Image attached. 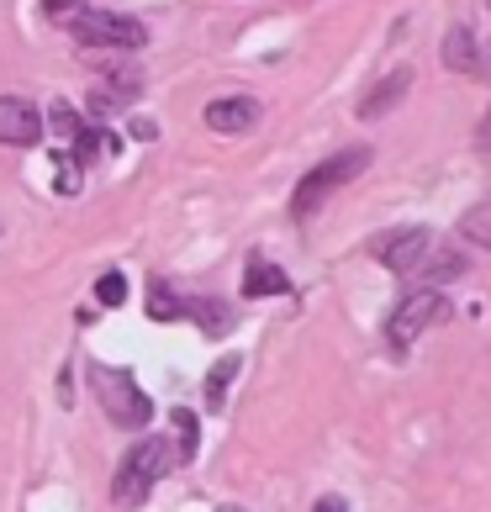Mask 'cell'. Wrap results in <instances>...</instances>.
<instances>
[{"label":"cell","instance_id":"6da1fadb","mask_svg":"<svg viewBox=\"0 0 491 512\" xmlns=\"http://www.w3.org/2000/svg\"><path fill=\"white\" fill-rule=\"evenodd\" d=\"M175 449H169V439H143L138 449L122 454L117 476H111V502L117 507H143L148 491H154V481L164 476V470H175Z\"/></svg>","mask_w":491,"mask_h":512},{"label":"cell","instance_id":"7a4b0ae2","mask_svg":"<svg viewBox=\"0 0 491 512\" xmlns=\"http://www.w3.org/2000/svg\"><path fill=\"white\" fill-rule=\"evenodd\" d=\"M370 159H375L370 148H344V154H333V159H323L317 169H307V175L296 180V191H291V217H312L317 206H323L338 185H349Z\"/></svg>","mask_w":491,"mask_h":512},{"label":"cell","instance_id":"3957f363","mask_svg":"<svg viewBox=\"0 0 491 512\" xmlns=\"http://www.w3.org/2000/svg\"><path fill=\"white\" fill-rule=\"evenodd\" d=\"M90 386H96L101 396V412L111 417L117 428H148V417H154V407H148V396L132 386L127 370H111V365H90Z\"/></svg>","mask_w":491,"mask_h":512},{"label":"cell","instance_id":"277c9868","mask_svg":"<svg viewBox=\"0 0 491 512\" xmlns=\"http://www.w3.org/2000/svg\"><path fill=\"white\" fill-rule=\"evenodd\" d=\"M69 27L85 48H106V53H138L148 43V27L132 22V16H117V11H90L85 6Z\"/></svg>","mask_w":491,"mask_h":512},{"label":"cell","instance_id":"5b68a950","mask_svg":"<svg viewBox=\"0 0 491 512\" xmlns=\"http://www.w3.org/2000/svg\"><path fill=\"white\" fill-rule=\"evenodd\" d=\"M444 317H449V296L439 286H423V291L402 296V307H396L391 322H386V338H391L396 349H407L412 338H423L428 328H439Z\"/></svg>","mask_w":491,"mask_h":512},{"label":"cell","instance_id":"8992f818","mask_svg":"<svg viewBox=\"0 0 491 512\" xmlns=\"http://www.w3.org/2000/svg\"><path fill=\"white\" fill-rule=\"evenodd\" d=\"M433 249V233L428 227H391V233H381L370 243V254L386 264V270H396V275H412L423 264V254Z\"/></svg>","mask_w":491,"mask_h":512},{"label":"cell","instance_id":"52a82bcc","mask_svg":"<svg viewBox=\"0 0 491 512\" xmlns=\"http://www.w3.org/2000/svg\"><path fill=\"white\" fill-rule=\"evenodd\" d=\"M0 143H11V148L43 143V117H37L32 101H22V96H0Z\"/></svg>","mask_w":491,"mask_h":512},{"label":"cell","instance_id":"ba28073f","mask_svg":"<svg viewBox=\"0 0 491 512\" xmlns=\"http://www.w3.org/2000/svg\"><path fill=\"white\" fill-rule=\"evenodd\" d=\"M206 127L222 132V138H238V132H254L259 127V101L254 96H228V101H212L201 111Z\"/></svg>","mask_w":491,"mask_h":512},{"label":"cell","instance_id":"9c48e42d","mask_svg":"<svg viewBox=\"0 0 491 512\" xmlns=\"http://www.w3.org/2000/svg\"><path fill=\"white\" fill-rule=\"evenodd\" d=\"M407 90H412V69H391L386 80H381V85H375L370 96L360 101V117H365V122L386 117V111H396V106L407 101Z\"/></svg>","mask_w":491,"mask_h":512},{"label":"cell","instance_id":"30bf717a","mask_svg":"<svg viewBox=\"0 0 491 512\" xmlns=\"http://www.w3.org/2000/svg\"><path fill=\"white\" fill-rule=\"evenodd\" d=\"M286 291H291V275L280 270L275 259L254 254V259H249V270H243V296L259 301V296H286Z\"/></svg>","mask_w":491,"mask_h":512},{"label":"cell","instance_id":"8fae6325","mask_svg":"<svg viewBox=\"0 0 491 512\" xmlns=\"http://www.w3.org/2000/svg\"><path fill=\"white\" fill-rule=\"evenodd\" d=\"M465 254L460 249H439V243H433V249L423 254V264L412 275H423V286H444V280H455V275H465Z\"/></svg>","mask_w":491,"mask_h":512},{"label":"cell","instance_id":"7c38bea8","mask_svg":"<svg viewBox=\"0 0 491 512\" xmlns=\"http://www.w3.org/2000/svg\"><path fill=\"white\" fill-rule=\"evenodd\" d=\"M476 53H481V37L476 32H470V27H449V37H444V69L476 74Z\"/></svg>","mask_w":491,"mask_h":512},{"label":"cell","instance_id":"4fadbf2b","mask_svg":"<svg viewBox=\"0 0 491 512\" xmlns=\"http://www.w3.org/2000/svg\"><path fill=\"white\" fill-rule=\"evenodd\" d=\"M238 370H243V359H238V354H222L217 370L206 375V407H212V412L228 407V391H233V375H238Z\"/></svg>","mask_w":491,"mask_h":512},{"label":"cell","instance_id":"5bb4252c","mask_svg":"<svg viewBox=\"0 0 491 512\" xmlns=\"http://www.w3.org/2000/svg\"><path fill=\"white\" fill-rule=\"evenodd\" d=\"M148 317L154 322H180V317H191V296H180V291H169L164 280H154V291H148Z\"/></svg>","mask_w":491,"mask_h":512},{"label":"cell","instance_id":"9a60e30c","mask_svg":"<svg viewBox=\"0 0 491 512\" xmlns=\"http://www.w3.org/2000/svg\"><path fill=\"white\" fill-rule=\"evenodd\" d=\"M460 238L476 243V249H491V196H481V201L460 217Z\"/></svg>","mask_w":491,"mask_h":512},{"label":"cell","instance_id":"2e32d148","mask_svg":"<svg viewBox=\"0 0 491 512\" xmlns=\"http://www.w3.org/2000/svg\"><path fill=\"white\" fill-rule=\"evenodd\" d=\"M191 317L201 322L206 333H228L233 328V312L222 307V301H212V296H191Z\"/></svg>","mask_w":491,"mask_h":512},{"label":"cell","instance_id":"e0dca14e","mask_svg":"<svg viewBox=\"0 0 491 512\" xmlns=\"http://www.w3.org/2000/svg\"><path fill=\"white\" fill-rule=\"evenodd\" d=\"M96 301H101V307H122V301H127V275L122 270H106L96 280Z\"/></svg>","mask_w":491,"mask_h":512},{"label":"cell","instance_id":"ac0fdd59","mask_svg":"<svg viewBox=\"0 0 491 512\" xmlns=\"http://www.w3.org/2000/svg\"><path fill=\"white\" fill-rule=\"evenodd\" d=\"M175 433H180V460H191L196 454V433H201V423H196V412H175Z\"/></svg>","mask_w":491,"mask_h":512},{"label":"cell","instance_id":"d6986e66","mask_svg":"<svg viewBox=\"0 0 491 512\" xmlns=\"http://www.w3.org/2000/svg\"><path fill=\"white\" fill-rule=\"evenodd\" d=\"M85 11V0H43V16L48 22H74Z\"/></svg>","mask_w":491,"mask_h":512},{"label":"cell","instance_id":"ffe728a7","mask_svg":"<svg viewBox=\"0 0 491 512\" xmlns=\"http://www.w3.org/2000/svg\"><path fill=\"white\" fill-rule=\"evenodd\" d=\"M53 127H59V132H64V138H80V132H85V122H80V117H74V106H64V101H59V106H53Z\"/></svg>","mask_w":491,"mask_h":512},{"label":"cell","instance_id":"44dd1931","mask_svg":"<svg viewBox=\"0 0 491 512\" xmlns=\"http://www.w3.org/2000/svg\"><path fill=\"white\" fill-rule=\"evenodd\" d=\"M476 74L491 80V37H481V53H476Z\"/></svg>","mask_w":491,"mask_h":512},{"label":"cell","instance_id":"7402d4cb","mask_svg":"<svg viewBox=\"0 0 491 512\" xmlns=\"http://www.w3.org/2000/svg\"><path fill=\"white\" fill-rule=\"evenodd\" d=\"M476 148H481V154H491V111H486L481 127H476Z\"/></svg>","mask_w":491,"mask_h":512},{"label":"cell","instance_id":"603a6c76","mask_svg":"<svg viewBox=\"0 0 491 512\" xmlns=\"http://www.w3.org/2000/svg\"><path fill=\"white\" fill-rule=\"evenodd\" d=\"M312 512H344V502H338V497H323V502H317Z\"/></svg>","mask_w":491,"mask_h":512},{"label":"cell","instance_id":"cb8c5ba5","mask_svg":"<svg viewBox=\"0 0 491 512\" xmlns=\"http://www.w3.org/2000/svg\"><path fill=\"white\" fill-rule=\"evenodd\" d=\"M217 512H243V507H233V502H228V507H217Z\"/></svg>","mask_w":491,"mask_h":512},{"label":"cell","instance_id":"d4e9b609","mask_svg":"<svg viewBox=\"0 0 491 512\" xmlns=\"http://www.w3.org/2000/svg\"><path fill=\"white\" fill-rule=\"evenodd\" d=\"M486 6H491V0H486Z\"/></svg>","mask_w":491,"mask_h":512}]
</instances>
